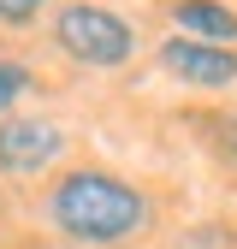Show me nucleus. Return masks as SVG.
<instances>
[{
  "instance_id": "5",
  "label": "nucleus",
  "mask_w": 237,
  "mask_h": 249,
  "mask_svg": "<svg viewBox=\"0 0 237 249\" xmlns=\"http://www.w3.org/2000/svg\"><path fill=\"white\" fill-rule=\"evenodd\" d=\"M172 30L178 36H196V42L237 48V12L225 0H172Z\"/></svg>"
},
{
  "instance_id": "9",
  "label": "nucleus",
  "mask_w": 237,
  "mask_h": 249,
  "mask_svg": "<svg viewBox=\"0 0 237 249\" xmlns=\"http://www.w3.org/2000/svg\"><path fill=\"white\" fill-rule=\"evenodd\" d=\"M18 249H71V243H59V237H30V243H18Z\"/></svg>"
},
{
  "instance_id": "2",
  "label": "nucleus",
  "mask_w": 237,
  "mask_h": 249,
  "mask_svg": "<svg viewBox=\"0 0 237 249\" xmlns=\"http://www.w3.org/2000/svg\"><path fill=\"white\" fill-rule=\"evenodd\" d=\"M48 42L59 59H71L83 71H125L142 53V36L125 12L101 6V0H59L48 12Z\"/></svg>"
},
{
  "instance_id": "7",
  "label": "nucleus",
  "mask_w": 237,
  "mask_h": 249,
  "mask_svg": "<svg viewBox=\"0 0 237 249\" xmlns=\"http://www.w3.org/2000/svg\"><path fill=\"white\" fill-rule=\"evenodd\" d=\"M48 6H53V0H0V30H30V24H42Z\"/></svg>"
},
{
  "instance_id": "1",
  "label": "nucleus",
  "mask_w": 237,
  "mask_h": 249,
  "mask_svg": "<svg viewBox=\"0 0 237 249\" xmlns=\"http://www.w3.org/2000/svg\"><path fill=\"white\" fill-rule=\"evenodd\" d=\"M42 220L71 249H131L154 231V196L113 166H66L42 196Z\"/></svg>"
},
{
  "instance_id": "4",
  "label": "nucleus",
  "mask_w": 237,
  "mask_h": 249,
  "mask_svg": "<svg viewBox=\"0 0 237 249\" xmlns=\"http://www.w3.org/2000/svg\"><path fill=\"white\" fill-rule=\"evenodd\" d=\"M71 148V131L42 113H6L0 119V178H42Z\"/></svg>"
},
{
  "instance_id": "8",
  "label": "nucleus",
  "mask_w": 237,
  "mask_h": 249,
  "mask_svg": "<svg viewBox=\"0 0 237 249\" xmlns=\"http://www.w3.org/2000/svg\"><path fill=\"white\" fill-rule=\"evenodd\" d=\"M207 131H214V148H220V160L237 172V107L214 113V124H207Z\"/></svg>"
},
{
  "instance_id": "6",
  "label": "nucleus",
  "mask_w": 237,
  "mask_h": 249,
  "mask_svg": "<svg viewBox=\"0 0 237 249\" xmlns=\"http://www.w3.org/2000/svg\"><path fill=\"white\" fill-rule=\"evenodd\" d=\"M36 89V71L30 66H18V59H0V119L6 113H18V101Z\"/></svg>"
},
{
  "instance_id": "3",
  "label": "nucleus",
  "mask_w": 237,
  "mask_h": 249,
  "mask_svg": "<svg viewBox=\"0 0 237 249\" xmlns=\"http://www.w3.org/2000/svg\"><path fill=\"white\" fill-rule=\"evenodd\" d=\"M154 66H160L166 83L190 89V95H231L237 89V48H220V42L160 36L154 42Z\"/></svg>"
}]
</instances>
